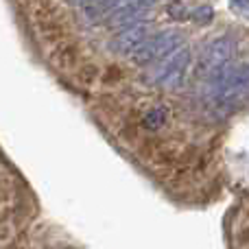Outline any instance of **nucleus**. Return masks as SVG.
Segmentation results:
<instances>
[{
    "mask_svg": "<svg viewBox=\"0 0 249 249\" xmlns=\"http://www.w3.org/2000/svg\"><path fill=\"white\" fill-rule=\"evenodd\" d=\"M164 123H166V109H164V107H155V109H151V112L144 116V127H146V129H151V131L160 129Z\"/></svg>",
    "mask_w": 249,
    "mask_h": 249,
    "instance_id": "423d86ee",
    "label": "nucleus"
},
{
    "mask_svg": "<svg viewBox=\"0 0 249 249\" xmlns=\"http://www.w3.org/2000/svg\"><path fill=\"white\" fill-rule=\"evenodd\" d=\"M146 37H149V24H146V22L129 24V29L121 31V33L109 42V48H112L116 55H131Z\"/></svg>",
    "mask_w": 249,
    "mask_h": 249,
    "instance_id": "39448f33",
    "label": "nucleus"
},
{
    "mask_svg": "<svg viewBox=\"0 0 249 249\" xmlns=\"http://www.w3.org/2000/svg\"><path fill=\"white\" fill-rule=\"evenodd\" d=\"M181 42H184V35L179 31H162L153 37H146L129 57L138 66L153 64V61H160L171 53H175L177 46H181Z\"/></svg>",
    "mask_w": 249,
    "mask_h": 249,
    "instance_id": "7ed1b4c3",
    "label": "nucleus"
},
{
    "mask_svg": "<svg viewBox=\"0 0 249 249\" xmlns=\"http://www.w3.org/2000/svg\"><path fill=\"white\" fill-rule=\"evenodd\" d=\"M166 11L173 20H186V18H190V9L186 7L184 2H179V0H173V2L166 7Z\"/></svg>",
    "mask_w": 249,
    "mask_h": 249,
    "instance_id": "6e6552de",
    "label": "nucleus"
},
{
    "mask_svg": "<svg viewBox=\"0 0 249 249\" xmlns=\"http://www.w3.org/2000/svg\"><path fill=\"white\" fill-rule=\"evenodd\" d=\"M190 18H193V22H197V24H208V22L214 18V11H212L210 4H199V7H195L193 11H190Z\"/></svg>",
    "mask_w": 249,
    "mask_h": 249,
    "instance_id": "0eeeda50",
    "label": "nucleus"
},
{
    "mask_svg": "<svg viewBox=\"0 0 249 249\" xmlns=\"http://www.w3.org/2000/svg\"><path fill=\"white\" fill-rule=\"evenodd\" d=\"M190 57L193 55H190L188 48H179V51L171 53L155 68L149 70V74H146L149 83H155V86L162 88H179L184 83L186 74H188Z\"/></svg>",
    "mask_w": 249,
    "mask_h": 249,
    "instance_id": "f257e3e1",
    "label": "nucleus"
},
{
    "mask_svg": "<svg viewBox=\"0 0 249 249\" xmlns=\"http://www.w3.org/2000/svg\"><path fill=\"white\" fill-rule=\"evenodd\" d=\"M234 4H236V7H247L249 4V0H232Z\"/></svg>",
    "mask_w": 249,
    "mask_h": 249,
    "instance_id": "9d476101",
    "label": "nucleus"
},
{
    "mask_svg": "<svg viewBox=\"0 0 249 249\" xmlns=\"http://www.w3.org/2000/svg\"><path fill=\"white\" fill-rule=\"evenodd\" d=\"M234 57H236V42L232 37H216L203 46L197 61V70L201 74L214 77L228 68Z\"/></svg>",
    "mask_w": 249,
    "mask_h": 249,
    "instance_id": "20e7f679",
    "label": "nucleus"
},
{
    "mask_svg": "<svg viewBox=\"0 0 249 249\" xmlns=\"http://www.w3.org/2000/svg\"><path fill=\"white\" fill-rule=\"evenodd\" d=\"M70 4H77V7H88V4H92L94 0H68Z\"/></svg>",
    "mask_w": 249,
    "mask_h": 249,
    "instance_id": "1a4fd4ad",
    "label": "nucleus"
},
{
    "mask_svg": "<svg viewBox=\"0 0 249 249\" xmlns=\"http://www.w3.org/2000/svg\"><path fill=\"white\" fill-rule=\"evenodd\" d=\"M249 92V66L236 70H223V72L214 74L210 81V94L216 103L230 105L245 96Z\"/></svg>",
    "mask_w": 249,
    "mask_h": 249,
    "instance_id": "f03ea898",
    "label": "nucleus"
}]
</instances>
